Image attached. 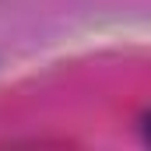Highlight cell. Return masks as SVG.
I'll return each instance as SVG.
<instances>
[]
</instances>
